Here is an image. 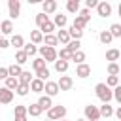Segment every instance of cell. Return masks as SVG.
<instances>
[{"instance_id":"6da1fadb","label":"cell","mask_w":121,"mask_h":121,"mask_svg":"<svg viewBox=\"0 0 121 121\" xmlns=\"http://www.w3.org/2000/svg\"><path fill=\"white\" fill-rule=\"evenodd\" d=\"M95 93H96V96H98V100H100L102 104H110V100L113 98V91H112L106 83H96Z\"/></svg>"},{"instance_id":"7a4b0ae2","label":"cell","mask_w":121,"mask_h":121,"mask_svg":"<svg viewBox=\"0 0 121 121\" xmlns=\"http://www.w3.org/2000/svg\"><path fill=\"white\" fill-rule=\"evenodd\" d=\"M40 57L42 59H45V62H57L59 60V51L55 49V47H47V45H40Z\"/></svg>"},{"instance_id":"3957f363","label":"cell","mask_w":121,"mask_h":121,"mask_svg":"<svg viewBox=\"0 0 121 121\" xmlns=\"http://www.w3.org/2000/svg\"><path fill=\"white\" fill-rule=\"evenodd\" d=\"M83 115L87 121H100V106H93V104H87L83 108Z\"/></svg>"},{"instance_id":"277c9868","label":"cell","mask_w":121,"mask_h":121,"mask_svg":"<svg viewBox=\"0 0 121 121\" xmlns=\"http://www.w3.org/2000/svg\"><path fill=\"white\" fill-rule=\"evenodd\" d=\"M64 117H66V108L60 106V104L53 106V108L47 112V119H51V121H60V119H64Z\"/></svg>"},{"instance_id":"5b68a950","label":"cell","mask_w":121,"mask_h":121,"mask_svg":"<svg viewBox=\"0 0 121 121\" xmlns=\"http://www.w3.org/2000/svg\"><path fill=\"white\" fill-rule=\"evenodd\" d=\"M8 11L11 19H17L21 13V2L19 0H8Z\"/></svg>"},{"instance_id":"8992f818","label":"cell","mask_w":121,"mask_h":121,"mask_svg":"<svg viewBox=\"0 0 121 121\" xmlns=\"http://www.w3.org/2000/svg\"><path fill=\"white\" fill-rule=\"evenodd\" d=\"M96 13H98V17H110L112 15V4L110 2H98Z\"/></svg>"},{"instance_id":"52a82bcc","label":"cell","mask_w":121,"mask_h":121,"mask_svg":"<svg viewBox=\"0 0 121 121\" xmlns=\"http://www.w3.org/2000/svg\"><path fill=\"white\" fill-rule=\"evenodd\" d=\"M76 76H78V78H81V79L89 78V76H91V66H89L87 62L78 64V66H76Z\"/></svg>"},{"instance_id":"ba28073f","label":"cell","mask_w":121,"mask_h":121,"mask_svg":"<svg viewBox=\"0 0 121 121\" xmlns=\"http://www.w3.org/2000/svg\"><path fill=\"white\" fill-rule=\"evenodd\" d=\"M57 83H59L60 91H70V89H72V85H74V79H72L70 76H60Z\"/></svg>"},{"instance_id":"9c48e42d","label":"cell","mask_w":121,"mask_h":121,"mask_svg":"<svg viewBox=\"0 0 121 121\" xmlns=\"http://www.w3.org/2000/svg\"><path fill=\"white\" fill-rule=\"evenodd\" d=\"M45 91V81H42V79H38V78H34V81L30 83V93H36V95H42Z\"/></svg>"},{"instance_id":"30bf717a","label":"cell","mask_w":121,"mask_h":121,"mask_svg":"<svg viewBox=\"0 0 121 121\" xmlns=\"http://www.w3.org/2000/svg\"><path fill=\"white\" fill-rule=\"evenodd\" d=\"M59 93H60V87H59L57 81H47V83H45V95H47V96L53 98V96L59 95Z\"/></svg>"},{"instance_id":"8fae6325","label":"cell","mask_w":121,"mask_h":121,"mask_svg":"<svg viewBox=\"0 0 121 121\" xmlns=\"http://www.w3.org/2000/svg\"><path fill=\"white\" fill-rule=\"evenodd\" d=\"M13 93H15V91H9L8 87H2V89H0V102H2V104H9V102L13 100Z\"/></svg>"},{"instance_id":"7c38bea8","label":"cell","mask_w":121,"mask_h":121,"mask_svg":"<svg viewBox=\"0 0 121 121\" xmlns=\"http://www.w3.org/2000/svg\"><path fill=\"white\" fill-rule=\"evenodd\" d=\"M38 104L42 106V110H45V112H49L55 104H53V98L51 96H47V95H42L40 98H38Z\"/></svg>"},{"instance_id":"4fadbf2b","label":"cell","mask_w":121,"mask_h":121,"mask_svg":"<svg viewBox=\"0 0 121 121\" xmlns=\"http://www.w3.org/2000/svg\"><path fill=\"white\" fill-rule=\"evenodd\" d=\"M42 9H43V13L51 15V13L57 11V2L55 0H45V2H42Z\"/></svg>"},{"instance_id":"5bb4252c","label":"cell","mask_w":121,"mask_h":121,"mask_svg":"<svg viewBox=\"0 0 121 121\" xmlns=\"http://www.w3.org/2000/svg\"><path fill=\"white\" fill-rule=\"evenodd\" d=\"M9 42H11V45H13L17 51H21V49L25 47V38H23L21 34H13V36L9 38Z\"/></svg>"},{"instance_id":"9a60e30c","label":"cell","mask_w":121,"mask_h":121,"mask_svg":"<svg viewBox=\"0 0 121 121\" xmlns=\"http://www.w3.org/2000/svg\"><path fill=\"white\" fill-rule=\"evenodd\" d=\"M57 38H59V43H62L64 47H66V45L72 42V38H70V32H68V30H64V28L57 32Z\"/></svg>"},{"instance_id":"2e32d148","label":"cell","mask_w":121,"mask_h":121,"mask_svg":"<svg viewBox=\"0 0 121 121\" xmlns=\"http://www.w3.org/2000/svg\"><path fill=\"white\" fill-rule=\"evenodd\" d=\"M8 70H9V78H21V74L25 72L23 68H21V64H17V62H13V64H9L8 66Z\"/></svg>"},{"instance_id":"e0dca14e","label":"cell","mask_w":121,"mask_h":121,"mask_svg":"<svg viewBox=\"0 0 121 121\" xmlns=\"http://www.w3.org/2000/svg\"><path fill=\"white\" fill-rule=\"evenodd\" d=\"M53 23H55V26H59L60 30L68 25V19H66V15H62V13H55V17H53Z\"/></svg>"},{"instance_id":"ac0fdd59","label":"cell","mask_w":121,"mask_h":121,"mask_svg":"<svg viewBox=\"0 0 121 121\" xmlns=\"http://www.w3.org/2000/svg\"><path fill=\"white\" fill-rule=\"evenodd\" d=\"M0 30H2V34H4V36H9V34L13 32V23H11V19L2 21V23H0Z\"/></svg>"},{"instance_id":"d6986e66","label":"cell","mask_w":121,"mask_h":121,"mask_svg":"<svg viewBox=\"0 0 121 121\" xmlns=\"http://www.w3.org/2000/svg\"><path fill=\"white\" fill-rule=\"evenodd\" d=\"M42 106L38 104V102H34V104H28V115L30 117H40L42 115Z\"/></svg>"},{"instance_id":"ffe728a7","label":"cell","mask_w":121,"mask_h":121,"mask_svg":"<svg viewBox=\"0 0 121 121\" xmlns=\"http://www.w3.org/2000/svg\"><path fill=\"white\" fill-rule=\"evenodd\" d=\"M43 38H45V36H43V32H42V30H30V42H32V43H36V45H38V43H42V42H43Z\"/></svg>"},{"instance_id":"44dd1931","label":"cell","mask_w":121,"mask_h":121,"mask_svg":"<svg viewBox=\"0 0 121 121\" xmlns=\"http://www.w3.org/2000/svg\"><path fill=\"white\" fill-rule=\"evenodd\" d=\"M98 40H100V43L108 45V43H112L113 36H112V32H110V30H100V34H98Z\"/></svg>"},{"instance_id":"7402d4cb","label":"cell","mask_w":121,"mask_h":121,"mask_svg":"<svg viewBox=\"0 0 121 121\" xmlns=\"http://www.w3.org/2000/svg\"><path fill=\"white\" fill-rule=\"evenodd\" d=\"M119 59H121V51H119V49H108V51H106V60L115 62V60H119Z\"/></svg>"},{"instance_id":"603a6c76","label":"cell","mask_w":121,"mask_h":121,"mask_svg":"<svg viewBox=\"0 0 121 121\" xmlns=\"http://www.w3.org/2000/svg\"><path fill=\"white\" fill-rule=\"evenodd\" d=\"M100 115H102L104 119H108V117L115 115V110H113L110 104H102V106H100Z\"/></svg>"},{"instance_id":"cb8c5ba5","label":"cell","mask_w":121,"mask_h":121,"mask_svg":"<svg viewBox=\"0 0 121 121\" xmlns=\"http://www.w3.org/2000/svg\"><path fill=\"white\" fill-rule=\"evenodd\" d=\"M23 51L28 55V57H34L38 51H40V47H36V43H32V42H28V43H25V47H23Z\"/></svg>"},{"instance_id":"d4e9b609","label":"cell","mask_w":121,"mask_h":121,"mask_svg":"<svg viewBox=\"0 0 121 121\" xmlns=\"http://www.w3.org/2000/svg\"><path fill=\"white\" fill-rule=\"evenodd\" d=\"M45 64H47V62H45V59H42V57H36V59H32V68H34V72L47 68Z\"/></svg>"},{"instance_id":"484cf974","label":"cell","mask_w":121,"mask_h":121,"mask_svg":"<svg viewBox=\"0 0 121 121\" xmlns=\"http://www.w3.org/2000/svg\"><path fill=\"white\" fill-rule=\"evenodd\" d=\"M19 85H21V81H19L17 78H8V79L4 81V87H8L9 91H17Z\"/></svg>"},{"instance_id":"4316f807","label":"cell","mask_w":121,"mask_h":121,"mask_svg":"<svg viewBox=\"0 0 121 121\" xmlns=\"http://www.w3.org/2000/svg\"><path fill=\"white\" fill-rule=\"evenodd\" d=\"M28 59H30V57H28L23 49H21V51H15V62H17V64H21V66H23L25 62H28Z\"/></svg>"},{"instance_id":"83f0119b","label":"cell","mask_w":121,"mask_h":121,"mask_svg":"<svg viewBox=\"0 0 121 121\" xmlns=\"http://www.w3.org/2000/svg\"><path fill=\"white\" fill-rule=\"evenodd\" d=\"M66 9H68L70 13H79V11H81L78 0H68V2H66Z\"/></svg>"},{"instance_id":"f1b7e54d","label":"cell","mask_w":121,"mask_h":121,"mask_svg":"<svg viewBox=\"0 0 121 121\" xmlns=\"http://www.w3.org/2000/svg\"><path fill=\"white\" fill-rule=\"evenodd\" d=\"M47 21H49V15H47V13H43V11L38 13V15H36V26H38V30H40Z\"/></svg>"},{"instance_id":"f546056e","label":"cell","mask_w":121,"mask_h":121,"mask_svg":"<svg viewBox=\"0 0 121 121\" xmlns=\"http://www.w3.org/2000/svg\"><path fill=\"white\" fill-rule=\"evenodd\" d=\"M43 43H45L47 47H55V45L59 43V38H57V34H47V36L43 38Z\"/></svg>"},{"instance_id":"4dcf8cb0","label":"cell","mask_w":121,"mask_h":121,"mask_svg":"<svg viewBox=\"0 0 121 121\" xmlns=\"http://www.w3.org/2000/svg\"><path fill=\"white\" fill-rule=\"evenodd\" d=\"M87 23L89 21H85L81 15H76V19H74V23H72V26H76V28H79V30H83L85 26H87Z\"/></svg>"},{"instance_id":"1f68e13d","label":"cell","mask_w":121,"mask_h":121,"mask_svg":"<svg viewBox=\"0 0 121 121\" xmlns=\"http://www.w3.org/2000/svg\"><path fill=\"white\" fill-rule=\"evenodd\" d=\"M72 57H74V53H72L68 47H62V49L59 51V59H60V60H72Z\"/></svg>"},{"instance_id":"d6a6232c","label":"cell","mask_w":121,"mask_h":121,"mask_svg":"<svg viewBox=\"0 0 121 121\" xmlns=\"http://www.w3.org/2000/svg\"><path fill=\"white\" fill-rule=\"evenodd\" d=\"M108 74L110 76H119L121 74V66L117 62H108Z\"/></svg>"},{"instance_id":"836d02e7","label":"cell","mask_w":121,"mask_h":121,"mask_svg":"<svg viewBox=\"0 0 121 121\" xmlns=\"http://www.w3.org/2000/svg\"><path fill=\"white\" fill-rule=\"evenodd\" d=\"M55 28H57V26H55V23H53V21H47L40 30L43 32V36H47V34H53V30H55Z\"/></svg>"},{"instance_id":"e575fe53","label":"cell","mask_w":121,"mask_h":121,"mask_svg":"<svg viewBox=\"0 0 121 121\" xmlns=\"http://www.w3.org/2000/svg\"><path fill=\"white\" fill-rule=\"evenodd\" d=\"M55 70H57L59 74H64V72L68 70V60H60V59H59V60L55 62Z\"/></svg>"},{"instance_id":"d590c367","label":"cell","mask_w":121,"mask_h":121,"mask_svg":"<svg viewBox=\"0 0 121 121\" xmlns=\"http://www.w3.org/2000/svg\"><path fill=\"white\" fill-rule=\"evenodd\" d=\"M49 76H51V72H49V68H43V70H38L36 72V78L38 79H42V81H49Z\"/></svg>"},{"instance_id":"8d00e7d4","label":"cell","mask_w":121,"mask_h":121,"mask_svg":"<svg viewBox=\"0 0 121 121\" xmlns=\"http://www.w3.org/2000/svg\"><path fill=\"white\" fill-rule=\"evenodd\" d=\"M13 115H15V117H17V115H28V106H25V104H17L15 110H13Z\"/></svg>"},{"instance_id":"74e56055","label":"cell","mask_w":121,"mask_h":121,"mask_svg":"<svg viewBox=\"0 0 121 121\" xmlns=\"http://www.w3.org/2000/svg\"><path fill=\"white\" fill-rule=\"evenodd\" d=\"M68 32H70V38H72V40H81V36H83V30H79V28H76V26H70Z\"/></svg>"},{"instance_id":"f35d334b","label":"cell","mask_w":121,"mask_h":121,"mask_svg":"<svg viewBox=\"0 0 121 121\" xmlns=\"http://www.w3.org/2000/svg\"><path fill=\"white\" fill-rule=\"evenodd\" d=\"M19 81H21V83H25V85H30V83L34 81V78L30 76V72H28V70H25V72L21 74V78H19Z\"/></svg>"},{"instance_id":"ab89813d","label":"cell","mask_w":121,"mask_h":121,"mask_svg":"<svg viewBox=\"0 0 121 121\" xmlns=\"http://www.w3.org/2000/svg\"><path fill=\"white\" fill-rule=\"evenodd\" d=\"M106 85H108L110 89H115V87H119V76H108V79H106Z\"/></svg>"},{"instance_id":"60d3db41","label":"cell","mask_w":121,"mask_h":121,"mask_svg":"<svg viewBox=\"0 0 121 121\" xmlns=\"http://www.w3.org/2000/svg\"><path fill=\"white\" fill-rule=\"evenodd\" d=\"M72 60H74L76 64H83V62H85V53H83L81 49H79V51H76V53H74V57H72Z\"/></svg>"},{"instance_id":"b9f144b4","label":"cell","mask_w":121,"mask_h":121,"mask_svg":"<svg viewBox=\"0 0 121 121\" xmlns=\"http://www.w3.org/2000/svg\"><path fill=\"white\" fill-rule=\"evenodd\" d=\"M110 32H112L113 38H121V25H119V23H113V25L110 26Z\"/></svg>"},{"instance_id":"7bdbcfd3","label":"cell","mask_w":121,"mask_h":121,"mask_svg":"<svg viewBox=\"0 0 121 121\" xmlns=\"http://www.w3.org/2000/svg\"><path fill=\"white\" fill-rule=\"evenodd\" d=\"M28 91H30V85H25V83H21V85L17 87V91H15V93H17L19 96H26V95H28Z\"/></svg>"},{"instance_id":"ee69618b","label":"cell","mask_w":121,"mask_h":121,"mask_svg":"<svg viewBox=\"0 0 121 121\" xmlns=\"http://www.w3.org/2000/svg\"><path fill=\"white\" fill-rule=\"evenodd\" d=\"M79 45H81V42H79V40H72V42H70L66 47H68L72 53H76V51H79Z\"/></svg>"},{"instance_id":"f6af8a7d","label":"cell","mask_w":121,"mask_h":121,"mask_svg":"<svg viewBox=\"0 0 121 121\" xmlns=\"http://www.w3.org/2000/svg\"><path fill=\"white\" fill-rule=\"evenodd\" d=\"M113 98H115V102H117V104L121 106V85L113 89Z\"/></svg>"},{"instance_id":"bcb514c9","label":"cell","mask_w":121,"mask_h":121,"mask_svg":"<svg viewBox=\"0 0 121 121\" xmlns=\"http://www.w3.org/2000/svg\"><path fill=\"white\" fill-rule=\"evenodd\" d=\"M8 78H9V70H8V66H2V68H0V79L6 81Z\"/></svg>"},{"instance_id":"7dc6e473","label":"cell","mask_w":121,"mask_h":121,"mask_svg":"<svg viewBox=\"0 0 121 121\" xmlns=\"http://www.w3.org/2000/svg\"><path fill=\"white\" fill-rule=\"evenodd\" d=\"M85 8H87V9H93V8H98V2H96V0H87V2H85Z\"/></svg>"},{"instance_id":"c3c4849f","label":"cell","mask_w":121,"mask_h":121,"mask_svg":"<svg viewBox=\"0 0 121 121\" xmlns=\"http://www.w3.org/2000/svg\"><path fill=\"white\" fill-rule=\"evenodd\" d=\"M9 45H11V42H9L8 38H2V40H0V49H8Z\"/></svg>"},{"instance_id":"681fc988","label":"cell","mask_w":121,"mask_h":121,"mask_svg":"<svg viewBox=\"0 0 121 121\" xmlns=\"http://www.w3.org/2000/svg\"><path fill=\"white\" fill-rule=\"evenodd\" d=\"M79 15H81L85 21H89V19H91V11H89L87 8H85V9H81V11H79Z\"/></svg>"},{"instance_id":"f907efd6","label":"cell","mask_w":121,"mask_h":121,"mask_svg":"<svg viewBox=\"0 0 121 121\" xmlns=\"http://www.w3.org/2000/svg\"><path fill=\"white\" fill-rule=\"evenodd\" d=\"M15 121H28V115H17Z\"/></svg>"},{"instance_id":"816d5d0a","label":"cell","mask_w":121,"mask_h":121,"mask_svg":"<svg viewBox=\"0 0 121 121\" xmlns=\"http://www.w3.org/2000/svg\"><path fill=\"white\" fill-rule=\"evenodd\" d=\"M115 117H117V121H121V106L115 110Z\"/></svg>"},{"instance_id":"f5cc1de1","label":"cell","mask_w":121,"mask_h":121,"mask_svg":"<svg viewBox=\"0 0 121 121\" xmlns=\"http://www.w3.org/2000/svg\"><path fill=\"white\" fill-rule=\"evenodd\" d=\"M117 13H119V17H121V2H119V8H117Z\"/></svg>"},{"instance_id":"db71d44e","label":"cell","mask_w":121,"mask_h":121,"mask_svg":"<svg viewBox=\"0 0 121 121\" xmlns=\"http://www.w3.org/2000/svg\"><path fill=\"white\" fill-rule=\"evenodd\" d=\"M76 121H87V119H76Z\"/></svg>"},{"instance_id":"11a10c76","label":"cell","mask_w":121,"mask_h":121,"mask_svg":"<svg viewBox=\"0 0 121 121\" xmlns=\"http://www.w3.org/2000/svg\"><path fill=\"white\" fill-rule=\"evenodd\" d=\"M60 121H66V119H60Z\"/></svg>"},{"instance_id":"9f6ffc18","label":"cell","mask_w":121,"mask_h":121,"mask_svg":"<svg viewBox=\"0 0 121 121\" xmlns=\"http://www.w3.org/2000/svg\"><path fill=\"white\" fill-rule=\"evenodd\" d=\"M47 121H51V119H47Z\"/></svg>"},{"instance_id":"6f0895ef","label":"cell","mask_w":121,"mask_h":121,"mask_svg":"<svg viewBox=\"0 0 121 121\" xmlns=\"http://www.w3.org/2000/svg\"><path fill=\"white\" fill-rule=\"evenodd\" d=\"M119 60H121V59H119Z\"/></svg>"}]
</instances>
